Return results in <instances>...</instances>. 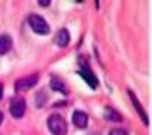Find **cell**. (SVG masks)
<instances>
[{"mask_svg":"<svg viewBox=\"0 0 152 135\" xmlns=\"http://www.w3.org/2000/svg\"><path fill=\"white\" fill-rule=\"evenodd\" d=\"M48 128L54 135H67V129H68L65 119L58 113H52L48 118Z\"/></svg>","mask_w":152,"mask_h":135,"instance_id":"1","label":"cell"},{"mask_svg":"<svg viewBox=\"0 0 152 135\" xmlns=\"http://www.w3.org/2000/svg\"><path fill=\"white\" fill-rule=\"evenodd\" d=\"M28 22L31 25V28H32V31L36 32V34L39 35H47L49 34V25L47 23V21L42 18V16H39V15H31L29 18H28Z\"/></svg>","mask_w":152,"mask_h":135,"instance_id":"2","label":"cell"},{"mask_svg":"<svg viewBox=\"0 0 152 135\" xmlns=\"http://www.w3.org/2000/svg\"><path fill=\"white\" fill-rule=\"evenodd\" d=\"M38 74H31V76H26L23 79H19L15 83V89L16 91H26L31 87H34L36 83H38Z\"/></svg>","mask_w":152,"mask_h":135,"instance_id":"3","label":"cell"},{"mask_svg":"<svg viewBox=\"0 0 152 135\" xmlns=\"http://www.w3.org/2000/svg\"><path fill=\"white\" fill-rule=\"evenodd\" d=\"M78 74H80V76H81L86 81H87V84H88L91 89H96V87L99 86V80H97V77L94 76L93 71L87 67V64H86L83 60H81V68H80Z\"/></svg>","mask_w":152,"mask_h":135,"instance_id":"4","label":"cell"},{"mask_svg":"<svg viewBox=\"0 0 152 135\" xmlns=\"http://www.w3.org/2000/svg\"><path fill=\"white\" fill-rule=\"evenodd\" d=\"M25 111H26V102L20 97H15L10 102V113H12L13 118L19 119L25 115Z\"/></svg>","mask_w":152,"mask_h":135,"instance_id":"5","label":"cell"},{"mask_svg":"<svg viewBox=\"0 0 152 135\" xmlns=\"http://www.w3.org/2000/svg\"><path fill=\"white\" fill-rule=\"evenodd\" d=\"M128 94L129 97H130V100H132V103H133V106H135V109H136V112L139 113L140 119H142V122L145 125L149 124V119H148V116H146V112H145V109L142 108V105H140V102L138 100V97L133 94V91L132 90H128Z\"/></svg>","mask_w":152,"mask_h":135,"instance_id":"6","label":"cell"},{"mask_svg":"<svg viewBox=\"0 0 152 135\" xmlns=\"http://www.w3.org/2000/svg\"><path fill=\"white\" fill-rule=\"evenodd\" d=\"M55 44L58 46H61V48H65L67 45L70 44V32L65 28L59 29L57 32V35H55Z\"/></svg>","mask_w":152,"mask_h":135,"instance_id":"7","label":"cell"},{"mask_svg":"<svg viewBox=\"0 0 152 135\" xmlns=\"http://www.w3.org/2000/svg\"><path fill=\"white\" fill-rule=\"evenodd\" d=\"M72 122H74V125L77 128L84 129L87 126V124H88V116L84 112H81V111H77V112H74V115H72Z\"/></svg>","mask_w":152,"mask_h":135,"instance_id":"8","label":"cell"},{"mask_svg":"<svg viewBox=\"0 0 152 135\" xmlns=\"http://www.w3.org/2000/svg\"><path fill=\"white\" fill-rule=\"evenodd\" d=\"M12 48V38L9 35H1L0 36V55L6 54Z\"/></svg>","mask_w":152,"mask_h":135,"instance_id":"9","label":"cell"},{"mask_svg":"<svg viewBox=\"0 0 152 135\" xmlns=\"http://www.w3.org/2000/svg\"><path fill=\"white\" fill-rule=\"evenodd\" d=\"M104 119L110 121V122H120V121H122V116H120V113L117 112V111H115V109H112V108H106Z\"/></svg>","mask_w":152,"mask_h":135,"instance_id":"10","label":"cell"},{"mask_svg":"<svg viewBox=\"0 0 152 135\" xmlns=\"http://www.w3.org/2000/svg\"><path fill=\"white\" fill-rule=\"evenodd\" d=\"M51 87H52V90H57V91L62 93V94H68L67 86H65L59 79H52L51 80Z\"/></svg>","mask_w":152,"mask_h":135,"instance_id":"11","label":"cell"},{"mask_svg":"<svg viewBox=\"0 0 152 135\" xmlns=\"http://www.w3.org/2000/svg\"><path fill=\"white\" fill-rule=\"evenodd\" d=\"M48 100V94L45 91H38L35 94V106L36 108H42L45 106V103Z\"/></svg>","mask_w":152,"mask_h":135,"instance_id":"12","label":"cell"},{"mask_svg":"<svg viewBox=\"0 0 152 135\" xmlns=\"http://www.w3.org/2000/svg\"><path fill=\"white\" fill-rule=\"evenodd\" d=\"M109 135H129L125 129H120V128H117V129H113V131H110V134Z\"/></svg>","mask_w":152,"mask_h":135,"instance_id":"13","label":"cell"},{"mask_svg":"<svg viewBox=\"0 0 152 135\" xmlns=\"http://www.w3.org/2000/svg\"><path fill=\"white\" fill-rule=\"evenodd\" d=\"M38 3H39L41 6H44V7H48V6L51 4V1H49V0H39Z\"/></svg>","mask_w":152,"mask_h":135,"instance_id":"14","label":"cell"},{"mask_svg":"<svg viewBox=\"0 0 152 135\" xmlns=\"http://www.w3.org/2000/svg\"><path fill=\"white\" fill-rule=\"evenodd\" d=\"M3 99V84H0V100Z\"/></svg>","mask_w":152,"mask_h":135,"instance_id":"15","label":"cell"},{"mask_svg":"<svg viewBox=\"0 0 152 135\" xmlns=\"http://www.w3.org/2000/svg\"><path fill=\"white\" fill-rule=\"evenodd\" d=\"M1 122H3V112L0 111V124H1Z\"/></svg>","mask_w":152,"mask_h":135,"instance_id":"16","label":"cell"}]
</instances>
